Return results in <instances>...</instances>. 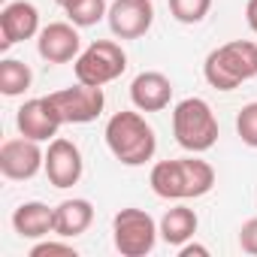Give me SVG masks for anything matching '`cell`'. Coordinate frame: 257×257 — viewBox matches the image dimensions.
<instances>
[{"label":"cell","instance_id":"5","mask_svg":"<svg viewBox=\"0 0 257 257\" xmlns=\"http://www.w3.org/2000/svg\"><path fill=\"white\" fill-rule=\"evenodd\" d=\"M124 70H127V55H124V49L115 40H94L73 61L76 82L94 85V88H103V85L115 82Z\"/></svg>","mask_w":257,"mask_h":257},{"label":"cell","instance_id":"22","mask_svg":"<svg viewBox=\"0 0 257 257\" xmlns=\"http://www.w3.org/2000/svg\"><path fill=\"white\" fill-rule=\"evenodd\" d=\"M31 257H79V251L67 242H37L31 248Z\"/></svg>","mask_w":257,"mask_h":257},{"label":"cell","instance_id":"2","mask_svg":"<svg viewBox=\"0 0 257 257\" xmlns=\"http://www.w3.org/2000/svg\"><path fill=\"white\" fill-rule=\"evenodd\" d=\"M106 146L112 158L124 167H143L155 158L158 152V137L155 127L134 109H121L106 121Z\"/></svg>","mask_w":257,"mask_h":257},{"label":"cell","instance_id":"14","mask_svg":"<svg viewBox=\"0 0 257 257\" xmlns=\"http://www.w3.org/2000/svg\"><path fill=\"white\" fill-rule=\"evenodd\" d=\"M131 100L140 112H164L173 100V82L158 70H146L131 82Z\"/></svg>","mask_w":257,"mask_h":257},{"label":"cell","instance_id":"10","mask_svg":"<svg viewBox=\"0 0 257 257\" xmlns=\"http://www.w3.org/2000/svg\"><path fill=\"white\" fill-rule=\"evenodd\" d=\"M61 115L58 109L52 106L49 97H34V100H25L16 112V127L19 134L28 137V140H37V143H49L58 137V127H61Z\"/></svg>","mask_w":257,"mask_h":257},{"label":"cell","instance_id":"27","mask_svg":"<svg viewBox=\"0 0 257 257\" xmlns=\"http://www.w3.org/2000/svg\"><path fill=\"white\" fill-rule=\"evenodd\" d=\"M4 4H10V0H4Z\"/></svg>","mask_w":257,"mask_h":257},{"label":"cell","instance_id":"11","mask_svg":"<svg viewBox=\"0 0 257 257\" xmlns=\"http://www.w3.org/2000/svg\"><path fill=\"white\" fill-rule=\"evenodd\" d=\"M82 170H85V161H82L79 146L64 140V137H55L46 149V179L64 191V188L79 185Z\"/></svg>","mask_w":257,"mask_h":257},{"label":"cell","instance_id":"9","mask_svg":"<svg viewBox=\"0 0 257 257\" xmlns=\"http://www.w3.org/2000/svg\"><path fill=\"white\" fill-rule=\"evenodd\" d=\"M40 170H46V152L37 140H7L0 146V173L10 182H28Z\"/></svg>","mask_w":257,"mask_h":257},{"label":"cell","instance_id":"18","mask_svg":"<svg viewBox=\"0 0 257 257\" xmlns=\"http://www.w3.org/2000/svg\"><path fill=\"white\" fill-rule=\"evenodd\" d=\"M34 82V73L25 61L19 58H4L0 61V91L7 97H22Z\"/></svg>","mask_w":257,"mask_h":257},{"label":"cell","instance_id":"6","mask_svg":"<svg viewBox=\"0 0 257 257\" xmlns=\"http://www.w3.org/2000/svg\"><path fill=\"white\" fill-rule=\"evenodd\" d=\"M161 236V227L155 224V218L146 209H121L112 218V239L118 254L124 257H146L155 251Z\"/></svg>","mask_w":257,"mask_h":257},{"label":"cell","instance_id":"26","mask_svg":"<svg viewBox=\"0 0 257 257\" xmlns=\"http://www.w3.org/2000/svg\"><path fill=\"white\" fill-rule=\"evenodd\" d=\"M55 4H58V7H64V4H67V0H55Z\"/></svg>","mask_w":257,"mask_h":257},{"label":"cell","instance_id":"17","mask_svg":"<svg viewBox=\"0 0 257 257\" xmlns=\"http://www.w3.org/2000/svg\"><path fill=\"white\" fill-rule=\"evenodd\" d=\"M161 239L167 242V245H185L188 239H194V233H197V227H200V218H197V212L191 209V206H185V203H179V206H173V209H167L164 212V218H161Z\"/></svg>","mask_w":257,"mask_h":257},{"label":"cell","instance_id":"16","mask_svg":"<svg viewBox=\"0 0 257 257\" xmlns=\"http://www.w3.org/2000/svg\"><path fill=\"white\" fill-rule=\"evenodd\" d=\"M94 221V206L91 200H82V197H73V200H64L55 206V236L61 239H76L82 236Z\"/></svg>","mask_w":257,"mask_h":257},{"label":"cell","instance_id":"13","mask_svg":"<svg viewBox=\"0 0 257 257\" xmlns=\"http://www.w3.org/2000/svg\"><path fill=\"white\" fill-rule=\"evenodd\" d=\"M37 52L49 64H67L82 55V37L73 22H52L37 37Z\"/></svg>","mask_w":257,"mask_h":257},{"label":"cell","instance_id":"21","mask_svg":"<svg viewBox=\"0 0 257 257\" xmlns=\"http://www.w3.org/2000/svg\"><path fill=\"white\" fill-rule=\"evenodd\" d=\"M236 134L248 149H257V103L242 106V112L236 115Z\"/></svg>","mask_w":257,"mask_h":257},{"label":"cell","instance_id":"25","mask_svg":"<svg viewBox=\"0 0 257 257\" xmlns=\"http://www.w3.org/2000/svg\"><path fill=\"white\" fill-rule=\"evenodd\" d=\"M245 22H248V28L257 34V0H248V7H245Z\"/></svg>","mask_w":257,"mask_h":257},{"label":"cell","instance_id":"23","mask_svg":"<svg viewBox=\"0 0 257 257\" xmlns=\"http://www.w3.org/2000/svg\"><path fill=\"white\" fill-rule=\"evenodd\" d=\"M239 248L245 254H254L257 257V218H251V221H245L239 227Z\"/></svg>","mask_w":257,"mask_h":257},{"label":"cell","instance_id":"15","mask_svg":"<svg viewBox=\"0 0 257 257\" xmlns=\"http://www.w3.org/2000/svg\"><path fill=\"white\" fill-rule=\"evenodd\" d=\"M13 230L22 239H46L49 233H55V209H49L40 200L22 203L13 212Z\"/></svg>","mask_w":257,"mask_h":257},{"label":"cell","instance_id":"8","mask_svg":"<svg viewBox=\"0 0 257 257\" xmlns=\"http://www.w3.org/2000/svg\"><path fill=\"white\" fill-rule=\"evenodd\" d=\"M109 31L118 40H140L155 25V4L152 0H112L106 13Z\"/></svg>","mask_w":257,"mask_h":257},{"label":"cell","instance_id":"12","mask_svg":"<svg viewBox=\"0 0 257 257\" xmlns=\"http://www.w3.org/2000/svg\"><path fill=\"white\" fill-rule=\"evenodd\" d=\"M31 37H40V13L28 0H10L0 10V49H13L16 43H25Z\"/></svg>","mask_w":257,"mask_h":257},{"label":"cell","instance_id":"3","mask_svg":"<svg viewBox=\"0 0 257 257\" xmlns=\"http://www.w3.org/2000/svg\"><path fill=\"white\" fill-rule=\"evenodd\" d=\"M203 76L215 91H236L242 82L257 76V43L233 40L206 55Z\"/></svg>","mask_w":257,"mask_h":257},{"label":"cell","instance_id":"1","mask_svg":"<svg viewBox=\"0 0 257 257\" xmlns=\"http://www.w3.org/2000/svg\"><path fill=\"white\" fill-rule=\"evenodd\" d=\"M149 185L161 200H197L215 188V170L209 161H200L197 155L158 161L152 167Z\"/></svg>","mask_w":257,"mask_h":257},{"label":"cell","instance_id":"20","mask_svg":"<svg viewBox=\"0 0 257 257\" xmlns=\"http://www.w3.org/2000/svg\"><path fill=\"white\" fill-rule=\"evenodd\" d=\"M167 4L170 16L182 25H200L212 10V0H167Z\"/></svg>","mask_w":257,"mask_h":257},{"label":"cell","instance_id":"7","mask_svg":"<svg viewBox=\"0 0 257 257\" xmlns=\"http://www.w3.org/2000/svg\"><path fill=\"white\" fill-rule=\"evenodd\" d=\"M49 100L58 109L64 124H91V121H97V115L106 106L103 88L82 85V82L73 85V88H61V91L49 94Z\"/></svg>","mask_w":257,"mask_h":257},{"label":"cell","instance_id":"19","mask_svg":"<svg viewBox=\"0 0 257 257\" xmlns=\"http://www.w3.org/2000/svg\"><path fill=\"white\" fill-rule=\"evenodd\" d=\"M64 13H67V19L76 28H91V25H97V22L106 19L109 4H106V0H67Z\"/></svg>","mask_w":257,"mask_h":257},{"label":"cell","instance_id":"4","mask_svg":"<svg viewBox=\"0 0 257 257\" xmlns=\"http://www.w3.org/2000/svg\"><path fill=\"white\" fill-rule=\"evenodd\" d=\"M173 137L191 155H203L218 143V118L203 97H185L176 103Z\"/></svg>","mask_w":257,"mask_h":257},{"label":"cell","instance_id":"24","mask_svg":"<svg viewBox=\"0 0 257 257\" xmlns=\"http://www.w3.org/2000/svg\"><path fill=\"white\" fill-rule=\"evenodd\" d=\"M194 254H197V257H209V248H206V245H197V242H191V239H188L185 245H179V257H194Z\"/></svg>","mask_w":257,"mask_h":257}]
</instances>
